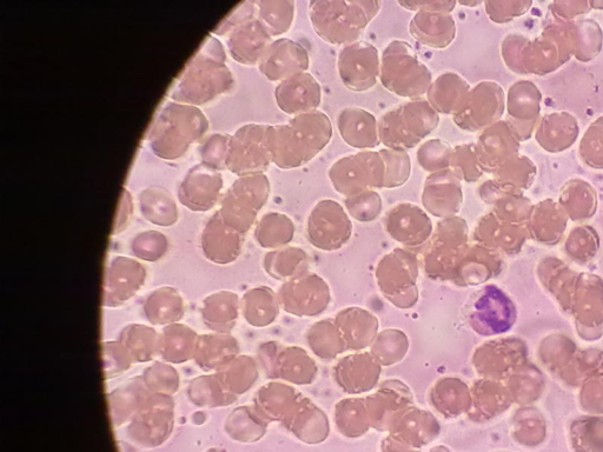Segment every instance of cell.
I'll use <instances>...</instances> for the list:
<instances>
[{
  "label": "cell",
  "mask_w": 603,
  "mask_h": 452,
  "mask_svg": "<svg viewBox=\"0 0 603 452\" xmlns=\"http://www.w3.org/2000/svg\"><path fill=\"white\" fill-rule=\"evenodd\" d=\"M333 132L328 115L318 110L293 117L288 124L270 125L271 162L282 170L302 168L327 148Z\"/></svg>",
  "instance_id": "1"
},
{
  "label": "cell",
  "mask_w": 603,
  "mask_h": 452,
  "mask_svg": "<svg viewBox=\"0 0 603 452\" xmlns=\"http://www.w3.org/2000/svg\"><path fill=\"white\" fill-rule=\"evenodd\" d=\"M223 45L207 37L177 78L170 97L187 105H202L233 88L234 77L225 65Z\"/></svg>",
  "instance_id": "2"
},
{
  "label": "cell",
  "mask_w": 603,
  "mask_h": 452,
  "mask_svg": "<svg viewBox=\"0 0 603 452\" xmlns=\"http://www.w3.org/2000/svg\"><path fill=\"white\" fill-rule=\"evenodd\" d=\"M381 8L379 0H313L309 19L323 42L344 48L362 41Z\"/></svg>",
  "instance_id": "3"
},
{
  "label": "cell",
  "mask_w": 603,
  "mask_h": 452,
  "mask_svg": "<svg viewBox=\"0 0 603 452\" xmlns=\"http://www.w3.org/2000/svg\"><path fill=\"white\" fill-rule=\"evenodd\" d=\"M209 128L207 118L195 106L169 103L152 126L150 146L164 159H176L187 152Z\"/></svg>",
  "instance_id": "4"
},
{
  "label": "cell",
  "mask_w": 603,
  "mask_h": 452,
  "mask_svg": "<svg viewBox=\"0 0 603 452\" xmlns=\"http://www.w3.org/2000/svg\"><path fill=\"white\" fill-rule=\"evenodd\" d=\"M440 125V115L427 99H413L389 110L380 118V139L386 149L420 146Z\"/></svg>",
  "instance_id": "5"
},
{
  "label": "cell",
  "mask_w": 603,
  "mask_h": 452,
  "mask_svg": "<svg viewBox=\"0 0 603 452\" xmlns=\"http://www.w3.org/2000/svg\"><path fill=\"white\" fill-rule=\"evenodd\" d=\"M434 79L432 71L404 41H393L381 57L380 82L384 89L401 98L421 99L427 95Z\"/></svg>",
  "instance_id": "6"
},
{
  "label": "cell",
  "mask_w": 603,
  "mask_h": 452,
  "mask_svg": "<svg viewBox=\"0 0 603 452\" xmlns=\"http://www.w3.org/2000/svg\"><path fill=\"white\" fill-rule=\"evenodd\" d=\"M384 176L386 168L379 151H359L344 156L331 165L328 172L334 190L344 197L383 189Z\"/></svg>",
  "instance_id": "7"
},
{
  "label": "cell",
  "mask_w": 603,
  "mask_h": 452,
  "mask_svg": "<svg viewBox=\"0 0 603 452\" xmlns=\"http://www.w3.org/2000/svg\"><path fill=\"white\" fill-rule=\"evenodd\" d=\"M269 126L244 125L231 137L227 161L230 172L240 177L264 174L273 163L269 149Z\"/></svg>",
  "instance_id": "8"
},
{
  "label": "cell",
  "mask_w": 603,
  "mask_h": 452,
  "mask_svg": "<svg viewBox=\"0 0 603 452\" xmlns=\"http://www.w3.org/2000/svg\"><path fill=\"white\" fill-rule=\"evenodd\" d=\"M341 82L354 92H366L377 85L381 75V56L376 46L366 41L344 46L337 58Z\"/></svg>",
  "instance_id": "9"
},
{
  "label": "cell",
  "mask_w": 603,
  "mask_h": 452,
  "mask_svg": "<svg viewBox=\"0 0 603 452\" xmlns=\"http://www.w3.org/2000/svg\"><path fill=\"white\" fill-rule=\"evenodd\" d=\"M503 110L505 97L500 85L482 82L470 91L465 108L453 117V121L463 131H485L498 123Z\"/></svg>",
  "instance_id": "10"
},
{
  "label": "cell",
  "mask_w": 603,
  "mask_h": 452,
  "mask_svg": "<svg viewBox=\"0 0 603 452\" xmlns=\"http://www.w3.org/2000/svg\"><path fill=\"white\" fill-rule=\"evenodd\" d=\"M351 232L348 212L333 199L318 202L308 219V235L315 247L335 249L346 243Z\"/></svg>",
  "instance_id": "11"
},
{
  "label": "cell",
  "mask_w": 603,
  "mask_h": 452,
  "mask_svg": "<svg viewBox=\"0 0 603 452\" xmlns=\"http://www.w3.org/2000/svg\"><path fill=\"white\" fill-rule=\"evenodd\" d=\"M309 52L300 43L289 38H278L271 43L258 64V69L269 82L282 83L308 72Z\"/></svg>",
  "instance_id": "12"
},
{
  "label": "cell",
  "mask_w": 603,
  "mask_h": 452,
  "mask_svg": "<svg viewBox=\"0 0 603 452\" xmlns=\"http://www.w3.org/2000/svg\"><path fill=\"white\" fill-rule=\"evenodd\" d=\"M421 201L424 210L439 218H452L463 203L462 181L450 169L429 175L424 181Z\"/></svg>",
  "instance_id": "13"
},
{
  "label": "cell",
  "mask_w": 603,
  "mask_h": 452,
  "mask_svg": "<svg viewBox=\"0 0 603 452\" xmlns=\"http://www.w3.org/2000/svg\"><path fill=\"white\" fill-rule=\"evenodd\" d=\"M147 272L141 264L127 257L112 259L106 269L103 305L105 308L121 307L143 287Z\"/></svg>",
  "instance_id": "14"
},
{
  "label": "cell",
  "mask_w": 603,
  "mask_h": 452,
  "mask_svg": "<svg viewBox=\"0 0 603 452\" xmlns=\"http://www.w3.org/2000/svg\"><path fill=\"white\" fill-rule=\"evenodd\" d=\"M275 99L278 108L288 116L315 112L322 103L320 82L309 72L291 77L277 85Z\"/></svg>",
  "instance_id": "15"
},
{
  "label": "cell",
  "mask_w": 603,
  "mask_h": 452,
  "mask_svg": "<svg viewBox=\"0 0 603 452\" xmlns=\"http://www.w3.org/2000/svg\"><path fill=\"white\" fill-rule=\"evenodd\" d=\"M222 186L220 172L208 165L200 164L188 172L178 190V196L188 209L208 211L217 203Z\"/></svg>",
  "instance_id": "16"
},
{
  "label": "cell",
  "mask_w": 603,
  "mask_h": 452,
  "mask_svg": "<svg viewBox=\"0 0 603 452\" xmlns=\"http://www.w3.org/2000/svg\"><path fill=\"white\" fill-rule=\"evenodd\" d=\"M336 123L342 141L350 148L373 151L381 145L379 121L367 110L357 106L344 108Z\"/></svg>",
  "instance_id": "17"
},
{
  "label": "cell",
  "mask_w": 603,
  "mask_h": 452,
  "mask_svg": "<svg viewBox=\"0 0 603 452\" xmlns=\"http://www.w3.org/2000/svg\"><path fill=\"white\" fill-rule=\"evenodd\" d=\"M264 205L262 198L253 189L237 179L225 194L218 214L225 224L243 234L254 224L257 212Z\"/></svg>",
  "instance_id": "18"
},
{
  "label": "cell",
  "mask_w": 603,
  "mask_h": 452,
  "mask_svg": "<svg viewBox=\"0 0 603 452\" xmlns=\"http://www.w3.org/2000/svg\"><path fill=\"white\" fill-rule=\"evenodd\" d=\"M384 224L397 241L410 245L426 241L432 231V221L427 211L412 203L394 206L388 212Z\"/></svg>",
  "instance_id": "19"
},
{
  "label": "cell",
  "mask_w": 603,
  "mask_h": 452,
  "mask_svg": "<svg viewBox=\"0 0 603 452\" xmlns=\"http://www.w3.org/2000/svg\"><path fill=\"white\" fill-rule=\"evenodd\" d=\"M456 32L452 13L419 11L409 23V33L415 41L434 50L449 48Z\"/></svg>",
  "instance_id": "20"
},
{
  "label": "cell",
  "mask_w": 603,
  "mask_h": 452,
  "mask_svg": "<svg viewBox=\"0 0 603 452\" xmlns=\"http://www.w3.org/2000/svg\"><path fill=\"white\" fill-rule=\"evenodd\" d=\"M273 42L274 38L270 33L258 19H254L230 33L228 48L236 62L251 66L260 64L265 51Z\"/></svg>",
  "instance_id": "21"
},
{
  "label": "cell",
  "mask_w": 603,
  "mask_h": 452,
  "mask_svg": "<svg viewBox=\"0 0 603 452\" xmlns=\"http://www.w3.org/2000/svg\"><path fill=\"white\" fill-rule=\"evenodd\" d=\"M469 83L459 73L447 71L434 79L427 92V101L439 115L456 116L468 101Z\"/></svg>",
  "instance_id": "22"
},
{
  "label": "cell",
  "mask_w": 603,
  "mask_h": 452,
  "mask_svg": "<svg viewBox=\"0 0 603 452\" xmlns=\"http://www.w3.org/2000/svg\"><path fill=\"white\" fill-rule=\"evenodd\" d=\"M202 248L211 262L228 264L240 254L241 234L225 224L216 212L203 231Z\"/></svg>",
  "instance_id": "23"
},
{
  "label": "cell",
  "mask_w": 603,
  "mask_h": 452,
  "mask_svg": "<svg viewBox=\"0 0 603 452\" xmlns=\"http://www.w3.org/2000/svg\"><path fill=\"white\" fill-rule=\"evenodd\" d=\"M512 148V136L505 123L498 122L482 131L476 143V152L483 172L498 170L507 161Z\"/></svg>",
  "instance_id": "24"
},
{
  "label": "cell",
  "mask_w": 603,
  "mask_h": 452,
  "mask_svg": "<svg viewBox=\"0 0 603 452\" xmlns=\"http://www.w3.org/2000/svg\"><path fill=\"white\" fill-rule=\"evenodd\" d=\"M198 336L183 324H170L159 335L158 355L165 362L181 364L194 358Z\"/></svg>",
  "instance_id": "25"
},
{
  "label": "cell",
  "mask_w": 603,
  "mask_h": 452,
  "mask_svg": "<svg viewBox=\"0 0 603 452\" xmlns=\"http://www.w3.org/2000/svg\"><path fill=\"white\" fill-rule=\"evenodd\" d=\"M235 350L237 344L234 338L217 332L198 336L194 358L204 371L220 370L233 360Z\"/></svg>",
  "instance_id": "26"
},
{
  "label": "cell",
  "mask_w": 603,
  "mask_h": 452,
  "mask_svg": "<svg viewBox=\"0 0 603 452\" xmlns=\"http://www.w3.org/2000/svg\"><path fill=\"white\" fill-rule=\"evenodd\" d=\"M477 316L490 330L507 331L515 319V309L502 291L489 288L476 304Z\"/></svg>",
  "instance_id": "27"
},
{
  "label": "cell",
  "mask_w": 603,
  "mask_h": 452,
  "mask_svg": "<svg viewBox=\"0 0 603 452\" xmlns=\"http://www.w3.org/2000/svg\"><path fill=\"white\" fill-rule=\"evenodd\" d=\"M144 314L152 324L168 327L183 317V299L175 289L169 287L157 289L145 301Z\"/></svg>",
  "instance_id": "28"
},
{
  "label": "cell",
  "mask_w": 603,
  "mask_h": 452,
  "mask_svg": "<svg viewBox=\"0 0 603 452\" xmlns=\"http://www.w3.org/2000/svg\"><path fill=\"white\" fill-rule=\"evenodd\" d=\"M257 19L273 38L286 35L295 21L294 0H258Z\"/></svg>",
  "instance_id": "29"
},
{
  "label": "cell",
  "mask_w": 603,
  "mask_h": 452,
  "mask_svg": "<svg viewBox=\"0 0 603 452\" xmlns=\"http://www.w3.org/2000/svg\"><path fill=\"white\" fill-rule=\"evenodd\" d=\"M201 314L209 329L224 334L237 317V297L229 291L216 292L204 299Z\"/></svg>",
  "instance_id": "30"
},
{
  "label": "cell",
  "mask_w": 603,
  "mask_h": 452,
  "mask_svg": "<svg viewBox=\"0 0 603 452\" xmlns=\"http://www.w3.org/2000/svg\"><path fill=\"white\" fill-rule=\"evenodd\" d=\"M121 342L128 350L132 362H149L158 355L159 334L145 325H129L122 332Z\"/></svg>",
  "instance_id": "31"
},
{
  "label": "cell",
  "mask_w": 603,
  "mask_h": 452,
  "mask_svg": "<svg viewBox=\"0 0 603 452\" xmlns=\"http://www.w3.org/2000/svg\"><path fill=\"white\" fill-rule=\"evenodd\" d=\"M141 212L147 221L170 226L177 221V206L167 191L158 188L147 189L141 195Z\"/></svg>",
  "instance_id": "32"
},
{
  "label": "cell",
  "mask_w": 603,
  "mask_h": 452,
  "mask_svg": "<svg viewBox=\"0 0 603 452\" xmlns=\"http://www.w3.org/2000/svg\"><path fill=\"white\" fill-rule=\"evenodd\" d=\"M149 396L150 391L143 378L136 377L111 392L108 397L111 414H119L118 416L135 414L141 410Z\"/></svg>",
  "instance_id": "33"
},
{
  "label": "cell",
  "mask_w": 603,
  "mask_h": 452,
  "mask_svg": "<svg viewBox=\"0 0 603 452\" xmlns=\"http://www.w3.org/2000/svg\"><path fill=\"white\" fill-rule=\"evenodd\" d=\"M188 395L198 407H224L234 401L233 395L223 387L217 375L201 376L191 382Z\"/></svg>",
  "instance_id": "34"
},
{
  "label": "cell",
  "mask_w": 603,
  "mask_h": 452,
  "mask_svg": "<svg viewBox=\"0 0 603 452\" xmlns=\"http://www.w3.org/2000/svg\"><path fill=\"white\" fill-rule=\"evenodd\" d=\"M294 224L291 219L277 212L265 215L257 226L256 238L264 248L281 247L293 238Z\"/></svg>",
  "instance_id": "35"
},
{
  "label": "cell",
  "mask_w": 603,
  "mask_h": 452,
  "mask_svg": "<svg viewBox=\"0 0 603 452\" xmlns=\"http://www.w3.org/2000/svg\"><path fill=\"white\" fill-rule=\"evenodd\" d=\"M452 146L443 139L433 138L423 142L416 151L417 163L429 175L450 169L453 155Z\"/></svg>",
  "instance_id": "36"
},
{
  "label": "cell",
  "mask_w": 603,
  "mask_h": 452,
  "mask_svg": "<svg viewBox=\"0 0 603 452\" xmlns=\"http://www.w3.org/2000/svg\"><path fill=\"white\" fill-rule=\"evenodd\" d=\"M379 152L386 168L383 189L401 188L412 176L413 163L408 151L384 148Z\"/></svg>",
  "instance_id": "37"
},
{
  "label": "cell",
  "mask_w": 603,
  "mask_h": 452,
  "mask_svg": "<svg viewBox=\"0 0 603 452\" xmlns=\"http://www.w3.org/2000/svg\"><path fill=\"white\" fill-rule=\"evenodd\" d=\"M450 170L466 183L479 181L483 170L477 158L476 144H461L455 146L450 162Z\"/></svg>",
  "instance_id": "38"
},
{
  "label": "cell",
  "mask_w": 603,
  "mask_h": 452,
  "mask_svg": "<svg viewBox=\"0 0 603 452\" xmlns=\"http://www.w3.org/2000/svg\"><path fill=\"white\" fill-rule=\"evenodd\" d=\"M143 381L151 394L172 396L180 385V376L171 365L157 362L144 371Z\"/></svg>",
  "instance_id": "39"
},
{
  "label": "cell",
  "mask_w": 603,
  "mask_h": 452,
  "mask_svg": "<svg viewBox=\"0 0 603 452\" xmlns=\"http://www.w3.org/2000/svg\"><path fill=\"white\" fill-rule=\"evenodd\" d=\"M344 206H346L348 214L357 221L370 222L380 216L383 201L379 192L368 190L361 192V194L346 197Z\"/></svg>",
  "instance_id": "40"
},
{
  "label": "cell",
  "mask_w": 603,
  "mask_h": 452,
  "mask_svg": "<svg viewBox=\"0 0 603 452\" xmlns=\"http://www.w3.org/2000/svg\"><path fill=\"white\" fill-rule=\"evenodd\" d=\"M168 248V241L157 231L143 232L131 243V250L144 261H157L163 257Z\"/></svg>",
  "instance_id": "41"
},
{
  "label": "cell",
  "mask_w": 603,
  "mask_h": 452,
  "mask_svg": "<svg viewBox=\"0 0 603 452\" xmlns=\"http://www.w3.org/2000/svg\"><path fill=\"white\" fill-rule=\"evenodd\" d=\"M131 363L134 362L121 341L103 343V367L106 380L127 371Z\"/></svg>",
  "instance_id": "42"
},
{
  "label": "cell",
  "mask_w": 603,
  "mask_h": 452,
  "mask_svg": "<svg viewBox=\"0 0 603 452\" xmlns=\"http://www.w3.org/2000/svg\"><path fill=\"white\" fill-rule=\"evenodd\" d=\"M230 139V136L222 134L211 136L202 146L203 164L217 171L227 169Z\"/></svg>",
  "instance_id": "43"
},
{
  "label": "cell",
  "mask_w": 603,
  "mask_h": 452,
  "mask_svg": "<svg viewBox=\"0 0 603 452\" xmlns=\"http://www.w3.org/2000/svg\"><path fill=\"white\" fill-rule=\"evenodd\" d=\"M257 19V4L256 2H243L229 13L228 17L224 18V21L216 26V29L212 32L215 35L223 36L230 35L238 26L245 23L254 21Z\"/></svg>",
  "instance_id": "44"
},
{
  "label": "cell",
  "mask_w": 603,
  "mask_h": 452,
  "mask_svg": "<svg viewBox=\"0 0 603 452\" xmlns=\"http://www.w3.org/2000/svg\"><path fill=\"white\" fill-rule=\"evenodd\" d=\"M397 4L415 13L419 11L452 13L457 2L455 0H399Z\"/></svg>",
  "instance_id": "45"
},
{
  "label": "cell",
  "mask_w": 603,
  "mask_h": 452,
  "mask_svg": "<svg viewBox=\"0 0 603 452\" xmlns=\"http://www.w3.org/2000/svg\"><path fill=\"white\" fill-rule=\"evenodd\" d=\"M121 204H122V206H121L122 214L118 215L116 226H115V234H116V232L121 231L122 229L125 228V223H127L128 219H129V215L131 212V204H130V197H129L128 191H124V194L121 199Z\"/></svg>",
  "instance_id": "46"
},
{
  "label": "cell",
  "mask_w": 603,
  "mask_h": 452,
  "mask_svg": "<svg viewBox=\"0 0 603 452\" xmlns=\"http://www.w3.org/2000/svg\"><path fill=\"white\" fill-rule=\"evenodd\" d=\"M457 4L463 5V6H476L481 4V2H457Z\"/></svg>",
  "instance_id": "47"
}]
</instances>
